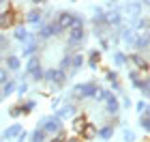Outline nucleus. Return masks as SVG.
Here are the masks:
<instances>
[{"mask_svg":"<svg viewBox=\"0 0 150 142\" xmlns=\"http://www.w3.org/2000/svg\"><path fill=\"white\" fill-rule=\"evenodd\" d=\"M15 88H17V82H15V80H9V82L2 86V91H0L2 99H4V97H9V95H13V93H15Z\"/></svg>","mask_w":150,"mask_h":142,"instance_id":"6ab92c4d","label":"nucleus"},{"mask_svg":"<svg viewBox=\"0 0 150 142\" xmlns=\"http://www.w3.org/2000/svg\"><path fill=\"white\" fill-rule=\"evenodd\" d=\"M139 125H142V129H144V131L150 129V118H148V114H142V116H139Z\"/></svg>","mask_w":150,"mask_h":142,"instance_id":"473e14b6","label":"nucleus"},{"mask_svg":"<svg viewBox=\"0 0 150 142\" xmlns=\"http://www.w3.org/2000/svg\"><path fill=\"white\" fill-rule=\"evenodd\" d=\"M135 110H137L139 116H142V114H148V101H146V99L137 101V103H135Z\"/></svg>","mask_w":150,"mask_h":142,"instance_id":"c85d7f7f","label":"nucleus"},{"mask_svg":"<svg viewBox=\"0 0 150 142\" xmlns=\"http://www.w3.org/2000/svg\"><path fill=\"white\" fill-rule=\"evenodd\" d=\"M58 35H62V28H60V26L56 24V22H50V24H43L39 28V32H37V39H50V37H58Z\"/></svg>","mask_w":150,"mask_h":142,"instance_id":"7ed1b4c3","label":"nucleus"},{"mask_svg":"<svg viewBox=\"0 0 150 142\" xmlns=\"http://www.w3.org/2000/svg\"><path fill=\"white\" fill-rule=\"evenodd\" d=\"M37 108V101L35 99H30V101H24L22 106H19V110H22V114H30L32 110Z\"/></svg>","mask_w":150,"mask_h":142,"instance_id":"a878e982","label":"nucleus"},{"mask_svg":"<svg viewBox=\"0 0 150 142\" xmlns=\"http://www.w3.org/2000/svg\"><path fill=\"white\" fill-rule=\"evenodd\" d=\"M4 60H6V71H19L22 69V60H19L15 54H9Z\"/></svg>","mask_w":150,"mask_h":142,"instance_id":"ddd939ff","label":"nucleus"},{"mask_svg":"<svg viewBox=\"0 0 150 142\" xmlns=\"http://www.w3.org/2000/svg\"><path fill=\"white\" fill-rule=\"evenodd\" d=\"M146 28H148V17H142L137 24H133V28H131V30L135 32V30H146Z\"/></svg>","mask_w":150,"mask_h":142,"instance_id":"7c9ffc66","label":"nucleus"},{"mask_svg":"<svg viewBox=\"0 0 150 142\" xmlns=\"http://www.w3.org/2000/svg\"><path fill=\"white\" fill-rule=\"evenodd\" d=\"M28 35H30V32L26 30L24 24H19L17 28L13 30V39H15V41H19V43H26V41H28Z\"/></svg>","mask_w":150,"mask_h":142,"instance_id":"4468645a","label":"nucleus"},{"mask_svg":"<svg viewBox=\"0 0 150 142\" xmlns=\"http://www.w3.org/2000/svg\"><path fill=\"white\" fill-rule=\"evenodd\" d=\"M122 39H125V43L133 45V41H135V35H133V30H131V28H125V30H122Z\"/></svg>","mask_w":150,"mask_h":142,"instance_id":"cd10ccee","label":"nucleus"},{"mask_svg":"<svg viewBox=\"0 0 150 142\" xmlns=\"http://www.w3.org/2000/svg\"><path fill=\"white\" fill-rule=\"evenodd\" d=\"M122 106H125V108H131V99L125 97V99H122Z\"/></svg>","mask_w":150,"mask_h":142,"instance_id":"de8ad7c7","label":"nucleus"},{"mask_svg":"<svg viewBox=\"0 0 150 142\" xmlns=\"http://www.w3.org/2000/svg\"><path fill=\"white\" fill-rule=\"evenodd\" d=\"M99 91V86L97 82H84V84H79V97H84V99H90L94 97Z\"/></svg>","mask_w":150,"mask_h":142,"instance_id":"6e6552de","label":"nucleus"},{"mask_svg":"<svg viewBox=\"0 0 150 142\" xmlns=\"http://www.w3.org/2000/svg\"><path fill=\"white\" fill-rule=\"evenodd\" d=\"M112 91H118V95L122 93V88H120V82H112Z\"/></svg>","mask_w":150,"mask_h":142,"instance_id":"49530a36","label":"nucleus"},{"mask_svg":"<svg viewBox=\"0 0 150 142\" xmlns=\"http://www.w3.org/2000/svg\"><path fill=\"white\" fill-rule=\"evenodd\" d=\"M127 63H131V65L135 67V71H137V69H139V71H144V73L148 71V60H146L144 56H139L137 52H133L131 56H127Z\"/></svg>","mask_w":150,"mask_h":142,"instance_id":"0eeeda50","label":"nucleus"},{"mask_svg":"<svg viewBox=\"0 0 150 142\" xmlns=\"http://www.w3.org/2000/svg\"><path fill=\"white\" fill-rule=\"evenodd\" d=\"M26 22L32 24L35 28H41V26H43V15H41V11L32 6V9L28 11V15H26Z\"/></svg>","mask_w":150,"mask_h":142,"instance_id":"1a4fd4ad","label":"nucleus"},{"mask_svg":"<svg viewBox=\"0 0 150 142\" xmlns=\"http://www.w3.org/2000/svg\"><path fill=\"white\" fill-rule=\"evenodd\" d=\"M142 6H144L142 2H137V4H133V2H131V4H127V11L131 13V15H137V13L142 11Z\"/></svg>","mask_w":150,"mask_h":142,"instance_id":"2f4dec72","label":"nucleus"},{"mask_svg":"<svg viewBox=\"0 0 150 142\" xmlns=\"http://www.w3.org/2000/svg\"><path fill=\"white\" fill-rule=\"evenodd\" d=\"M125 140H127V142H133V131L127 129V131H125Z\"/></svg>","mask_w":150,"mask_h":142,"instance_id":"a18cd8bd","label":"nucleus"},{"mask_svg":"<svg viewBox=\"0 0 150 142\" xmlns=\"http://www.w3.org/2000/svg\"><path fill=\"white\" fill-rule=\"evenodd\" d=\"M137 78H142V76H139V71H135V69H133L131 73H129V80H131V82H135Z\"/></svg>","mask_w":150,"mask_h":142,"instance_id":"79ce46f5","label":"nucleus"},{"mask_svg":"<svg viewBox=\"0 0 150 142\" xmlns=\"http://www.w3.org/2000/svg\"><path fill=\"white\" fill-rule=\"evenodd\" d=\"M86 39V30L84 26H77V28H69V35H67V41H69V47L79 45Z\"/></svg>","mask_w":150,"mask_h":142,"instance_id":"39448f33","label":"nucleus"},{"mask_svg":"<svg viewBox=\"0 0 150 142\" xmlns=\"http://www.w3.org/2000/svg\"><path fill=\"white\" fill-rule=\"evenodd\" d=\"M39 129L45 133V136H56V133L64 131V125L58 116H45L39 121Z\"/></svg>","mask_w":150,"mask_h":142,"instance_id":"f257e3e1","label":"nucleus"},{"mask_svg":"<svg viewBox=\"0 0 150 142\" xmlns=\"http://www.w3.org/2000/svg\"><path fill=\"white\" fill-rule=\"evenodd\" d=\"M9 116H11V118L22 116V110H19V106H11V108H9Z\"/></svg>","mask_w":150,"mask_h":142,"instance_id":"c9c22d12","label":"nucleus"},{"mask_svg":"<svg viewBox=\"0 0 150 142\" xmlns=\"http://www.w3.org/2000/svg\"><path fill=\"white\" fill-rule=\"evenodd\" d=\"M43 73H45L43 67H37V69L30 73V76H32V82H41V80H43Z\"/></svg>","mask_w":150,"mask_h":142,"instance_id":"c756f323","label":"nucleus"},{"mask_svg":"<svg viewBox=\"0 0 150 142\" xmlns=\"http://www.w3.org/2000/svg\"><path fill=\"white\" fill-rule=\"evenodd\" d=\"M28 140H30V142H47V136H45V133H43V131H41L39 127H37V129H35V131H32L30 136H28Z\"/></svg>","mask_w":150,"mask_h":142,"instance_id":"412c9836","label":"nucleus"},{"mask_svg":"<svg viewBox=\"0 0 150 142\" xmlns=\"http://www.w3.org/2000/svg\"><path fill=\"white\" fill-rule=\"evenodd\" d=\"M64 138H67V136H64V131H60V133H56V136H54L50 142H64Z\"/></svg>","mask_w":150,"mask_h":142,"instance_id":"58836bf2","label":"nucleus"},{"mask_svg":"<svg viewBox=\"0 0 150 142\" xmlns=\"http://www.w3.org/2000/svg\"><path fill=\"white\" fill-rule=\"evenodd\" d=\"M97 136L101 140H110L114 136V125H103V127H99L97 129Z\"/></svg>","mask_w":150,"mask_h":142,"instance_id":"f3484780","label":"nucleus"},{"mask_svg":"<svg viewBox=\"0 0 150 142\" xmlns=\"http://www.w3.org/2000/svg\"><path fill=\"white\" fill-rule=\"evenodd\" d=\"M99 60H101V50H90L88 52V65H90V69H97Z\"/></svg>","mask_w":150,"mask_h":142,"instance_id":"a211bd4d","label":"nucleus"},{"mask_svg":"<svg viewBox=\"0 0 150 142\" xmlns=\"http://www.w3.org/2000/svg\"><path fill=\"white\" fill-rule=\"evenodd\" d=\"M22 131H24V129H22V125H19V123H15V125H11V127H6V129H4L2 138H4V140H15V138H17Z\"/></svg>","mask_w":150,"mask_h":142,"instance_id":"f8f14e48","label":"nucleus"},{"mask_svg":"<svg viewBox=\"0 0 150 142\" xmlns=\"http://www.w3.org/2000/svg\"><path fill=\"white\" fill-rule=\"evenodd\" d=\"M99 45H101V52H105L107 47H110V39H101V41H99Z\"/></svg>","mask_w":150,"mask_h":142,"instance_id":"a19ab883","label":"nucleus"},{"mask_svg":"<svg viewBox=\"0 0 150 142\" xmlns=\"http://www.w3.org/2000/svg\"><path fill=\"white\" fill-rule=\"evenodd\" d=\"M148 35H142V37H135V41H133V47H135V52H144V50H148Z\"/></svg>","mask_w":150,"mask_h":142,"instance_id":"dca6fc26","label":"nucleus"},{"mask_svg":"<svg viewBox=\"0 0 150 142\" xmlns=\"http://www.w3.org/2000/svg\"><path fill=\"white\" fill-rule=\"evenodd\" d=\"M37 67H41V60H39V56H32V58H28V63H26V73H30L37 69Z\"/></svg>","mask_w":150,"mask_h":142,"instance_id":"5701e85b","label":"nucleus"},{"mask_svg":"<svg viewBox=\"0 0 150 142\" xmlns=\"http://www.w3.org/2000/svg\"><path fill=\"white\" fill-rule=\"evenodd\" d=\"M43 80H47V82L54 84V86H62L67 80H69V76H67L64 71H60L58 67H50V69H45Z\"/></svg>","mask_w":150,"mask_h":142,"instance_id":"f03ea898","label":"nucleus"},{"mask_svg":"<svg viewBox=\"0 0 150 142\" xmlns=\"http://www.w3.org/2000/svg\"><path fill=\"white\" fill-rule=\"evenodd\" d=\"M6 47H9V39L0 32V50H6Z\"/></svg>","mask_w":150,"mask_h":142,"instance_id":"e433bc0d","label":"nucleus"},{"mask_svg":"<svg viewBox=\"0 0 150 142\" xmlns=\"http://www.w3.org/2000/svg\"><path fill=\"white\" fill-rule=\"evenodd\" d=\"M9 71H6V69H2V67H0V86H4L6 82H9Z\"/></svg>","mask_w":150,"mask_h":142,"instance_id":"f704fd0d","label":"nucleus"},{"mask_svg":"<svg viewBox=\"0 0 150 142\" xmlns=\"http://www.w3.org/2000/svg\"><path fill=\"white\" fill-rule=\"evenodd\" d=\"M112 58H114V65H116V67L127 65V54H125V52H120V50H118V52H114V56H112Z\"/></svg>","mask_w":150,"mask_h":142,"instance_id":"393cba45","label":"nucleus"},{"mask_svg":"<svg viewBox=\"0 0 150 142\" xmlns=\"http://www.w3.org/2000/svg\"><path fill=\"white\" fill-rule=\"evenodd\" d=\"M105 26H112V28H120L122 26V13L118 9H110L105 13Z\"/></svg>","mask_w":150,"mask_h":142,"instance_id":"423d86ee","label":"nucleus"},{"mask_svg":"<svg viewBox=\"0 0 150 142\" xmlns=\"http://www.w3.org/2000/svg\"><path fill=\"white\" fill-rule=\"evenodd\" d=\"M60 71H64L67 76H69V69H71V54H64L62 58H60V67H58Z\"/></svg>","mask_w":150,"mask_h":142,"instance_id":"4be33fe9","label":"nucleus"},{"mask_svg":"<svg viewBox=\"0 0 150 142\" xmlns=\"http://www.w3.org/2000/svg\"><path fill=\"white\" fill-rule=\"evenodd\" d=\"M105 112L112 114V116H116V114L120 112V103H118V97H116V95H112V97L105 101Z\"/></svg>","mask_w":150,"mask_h":142,"instance_id":"9b49d317","label":"nucleus"},{"mask_svg":"<svg viewBox=\"0 0 150 142\" xmlns=\"http://www.w3.org/2000/svg\"><path fill=\"white\" fill-rule=\"evenodd\" d=\"M73 114H75V106L71 103V101H67V103H62V106H60V110H58L56 114H54V116H58L60 121H62V118H69V116H73Z\"/></svg>","mask_w":150,"mask_h":142,"instance_id":"9d476101","label":"nucleus"},{"mask_svg":"<svg viewBox=\"0 0 150 142\" xmlns=\"http://www.w3.org/2000/svg\"><path fill=\"white\" fill-rule=\"evenodd\" d=\"M105 76H107V80H110V82H118V73H116V71H107Z\"/></svg>","mask_w":150,"mask_h":142,"instance_id":"ea45409f","label":"nucleus"},{"mask_svg":"<svg viewBox=\"0 0 150 142\" xmlns=\"http://www.w3.org/2000/svg\"><path fill=\"white\" fill-rule=\"evenodd\" d=\"M64 142H84L79 136H71V138H64Z\"/></svg>","mask_w":150,"mask_h":142,"instance_id":"c03bdc74","label":"nucleus"},{"mask_svg":"<svg viewBox=\"0 0 150 142\" xmlns=\"http://www.w3.org/2000/svg\"><path fill=\"white\" fill-rule=\"evenodd\" d=\"M15 19H17V13H15L13 6H9L6 11L0 13V30H6L11 26H15Z\"/></svg>","mask_w":150,"mask_h":142,"instance_id":"20e7f679","label":"nucleus"},{"mask_svg":"<svg viewBox=\"0 0 150 142\" xmlns=\"http://www.w3.org/2000/svg\"><path fill=\"white\" fill-rule=\"evenodd\" d=\"M0 101H2V95H0Z\"/></svg>","mask_w":150,"mask_h":142,"instance_id":"09e8293b","label":"nucleus"},{"mask_svg":"<svg viewBox=\"0 0 150 142\" xmlns=\"http://www.w3.org/2000/svg\"><path fill=\"white\" fill-rule=\"evenodd\" d=\"M144 142H148V140H144Z\"/></svg>","mask_w":150,"mask_h":142,"instance_id":"8fccbe9b","label":"nucleus"},{"mask_svg":"<svg viewBox=\"0 0 150 142\" xmlns=\"http://www.w3.org/2000/svg\"><path fill=\"white\" fill-rule=\"evenodd\" d=\"M84 125H86V118H84V116H75V118H73V131L81 133V129H84Z\"/></svg>","mask_w":150,"mask_h":142,"instance_id":"bb28decb","label":"nucleus"},{"mask_svg":"<svg viewBox=\"0 0 150 142\" xmlns=\"http://www.w3.org/2000/svg\"><path fill=\"white\" fill-rule=\"evenodd\" d=\"M81 65H84V54H75V56H71V71L73 73L77 71Z\"/></svg>","mask_w":150,"mask_h":142,"instance_id":"aec40b11","label":"nucleus"},{"mask_svg":"<svg viewBox=\"0 0 150 142\" xmlns=\"http://www.w3.org/2000/svg\"><path fill=\"white\" fill-rule=\"evenodd\" d=\"M26 140H28V133H26V131H22V133L15 138V142H26Z\"/></svg>","mask_w":150,"mask_h":142,"instance_id":"37998d69","label":"nucleus"},{"mask_svg":"<svg viewBox=\"0 0 150 142\" xmlns=\"http://www.w3.org/2000/svg\"><path fill=\"white\" fill-rule=\"evenodd\" d=\"M139 91H142V95H144V97H148V95H150V82H148V78H144V82H142Z\"/></svg>","mask_w":150,"mask_h":142,"instance_id":"72a5a7b5","label":"nucleus"},{"mask_svg":"<svg viewBox=\"0 0 150 142\" xmlns=\"http://www.w3.org/2000/svg\"><path fill=\"white\" fill-rule=\"evenodd\" d=\"M26 93H28V84L22 82V84L17 86V95H26Z\"/></svg>","mask_w":150,"mask_h":142,"instance_id":"4c0bfd02","label":"nucleus"},{"mask_svg":"<svg viewBox=\"0 0 150 142\" xmlns=\"http://www.w3.org/2000/svg\"><path fill=\"white\" fill-rule=\"evenodd\" d=\"M112 95H114V93H112L110 88H99V91H97V95H94V99H97V101H103V103H105V101L110 99Z\"/></svg>","mask_w":150,"mask_h":142,"instance_id":"b1692460","label":"nucleus"},{"mask_svg":"<svg viewBox=\"0 0 150 142\" xmlns=\"http://www.w3.org/2000/svg\"><path fill=\"white\" fill-rule=\"evenodd\" d=\"M81 140H92V138H97V127L90 125V123H86L84 125V129H81Z\"/></svg>","mask_w":150,"mask_h":142,"instance_id":"2eb2a0df","label":"nucleus"}]
</instances>
